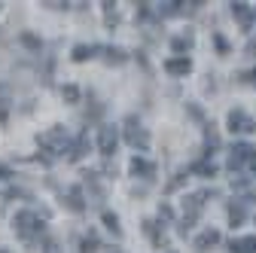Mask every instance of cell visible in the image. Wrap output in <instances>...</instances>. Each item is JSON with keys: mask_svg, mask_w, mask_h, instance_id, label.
I'll list each match as a JSON object with an SVG mask.
<instances>
[{"mask_svg": "<svg viewBox=\"0 0 256 253\" xmlns=\"http://www.w3.org/2000/svg\"><path fill=\"white\" fill-rule=\"evenodd\" d=\"M128 171H132L134 177H152L156 174V165L152 162H144V159H138V156H134L132 165H128Z\"/></svg>", "mask_w": 256, "mask_h": 253, "instance_id": "30bf717a", "label": "cell"}, {"mask_svg": "<svg viewBox=\"0 0 256 253\" xmlns=\"http://www.w3.org/2000/svg\"><path fill=\"white\" fill-rule=\"evenodd\" d=\"M250 150H253V146H247V144H235V150H232V156H229V168H232V171H235V168H241V165L247 162Z\"/></svg>", "mask_w": 256, "mask_h": 253, "instance_id": "ba28073f", "label": "cell"}, {"mask_svg": "<svg viewBox=\"0 0 256 253\" xmlns=\"http://www.w3.org/2000/svg\"><path fill=\"white\" fill-rule=\"evenodd\" d=\"M165 70L171 74V76H186L189 70H192V61L183 55V58H168L165 61Z\"/></svg>", "mask_w": 256, "mask_h": 253, "instance_id": "52a82bcc", "label": "cell"}, {"mask_svg": "<svg viewBox=\"0 0 256 253\" xmlns=\"http://www.w3.org/2000/svg\"><path fill=\"white\" fill-rule=\"evenodd\" d=\"M202 198H204V196H189V198H186V204H183V226H180L183 235H186V232L192 229V223L198 220V214H202Z\"/></svg>", "mask_w": 256, "mask_h": 253, "instance_id": "5b68a950", "label": "cell"}, {"mask_svg": "<svg viewBox=\"0 0 256 253\" xmlns=\"http://www.w3.org/2000/svg\"><path fill=\"white\" fill-rule=\"evenodd\" d=\"M122 134H125V140L132 144L134 150H150V134H146V128L138 122V116H128L125 119V128H122Z\"/></svg>", "mask_w": 256, "mask_h": 253, "instance_id": "3957f363", "label": "cell"}, {"mask_svg": "<svg viewBox=\"0 0 256 253\" xmlns=\"http://www.w3.org/2000/svg\"><path fill=\"white\" fill-rule=\"evenodd\" d=\"M247 165H250V168H256V150H250V156H247Z\"/></svg>", "mask_w": 256, "mask_h": 253, "instance_id": "484cf974", "label": "cell"}, {"mask_svg": "<svg viewBox=\"0 0 256 253\" xmlns=\"http://www.w3.org/2000/svg\"><path fill=\"white\" fill-rule=\"evenodd\" d=\"M229 220H232V226H241L244 223V208L241 204H232L229 208Z\"/></svg>", "mask_w": 256, "mask_h": 253, "instance_id": "d6986e66", "label": "cell"}, {"mask_svg": "<svg viewBox=\"0 0 256 253\" xmlns=\"http://www.w3.org/2000/svg\"><path fill=\"white\" fill-rule=\"evenodd\" d=\"M107 52V61H110V64H122V61H125V52L122 49H104Z\"/></svg>", "mask_w": 256, "mask_h": 253, "instance_id": "ffe728a7", "label": "cell"}, {"mask_svg": "<svg viewBox=\"0 0 256 253\" xmlns=\"http://www.w3.org/2000/svg\"><path fill=\"white\" fill-rule=\"evenodd\" d=\"M22 40H24V43H28L30 49H40V40H37V37H30V34H24Z\"/></svg>", "mask_w": 256, "mask_h": 253, "instance_id": "cb8c5ba5", "label": "cell"}, {"mask_svg": "<svg viewBox=\"0 0 256 253\" xmlns=\"http://www.w3.org/2000/svg\"><path fill=\"white\" fill-rule=\"evenodd\" d=\"M158 216H162V220H171V208L162 204V208H158Z\"/></svg>", "mask_w": 256, "mask_h": 253, "instance_id": "d4e9b609", "label": "cell"}, {"mask_svg": "<svg viewBox=\"0 0 256 253\" xmlns=\"http://www.w3.org/2000/svg\"><path fill=\"white\" fill-rule=\"evenodd\" d=\"M94 250H98V238H94V235H86V238L80 241V253H94Z\"/></svg>", "mask_w": 256, "mask_h": 253, "instance_id": "9a60e30c", "label": "cell"}, {"mask_svg": "<svg viewBox=\"0 0 256 253\" xmlns=\"http://www.w3.org/2000/svg\"><path fill=\"white\" fill-rule=\"evenodd\" d=\"M232 253H256V235H247V238H232Z\"/></svg>", "mask_w": 256, "mask_h": 253, "instance_id": "8fae6325", "label": "cell"}, {"mask_svg": "<svg viewBox=\"0 0 256 253\" xmlns=\"http://www.w3.org/2000/svg\"><path fill=\"white\" fill-rule=\"evenodd\" d=\"M86 150H88V134H80V140L70 146V159H74V162H80L82 156H86Z\"/></svg>", "mask_w": 256, "mask_h": 253, "instance_id": "5bb4252c", "label": "cell"}, {"mask_svg": "<svg viewBox=\"0 0 256 253\" xmlns=\"http://www.w3.org/2000/svg\"><path fill=\"white\" fill-rule=\"evenodd\" d=\"M68 208H70V210H76V214H82V210H86L82 186H70V189H68Z\"/></svg>", "mask_w": 256, "mask_h": 253, "instance_id": "9c48e42d", "label": "cell"}, {"mask_svg": "<svg viewBox=\"0 0 256 253\" xmlns=\"http://www.w3.org/2000/svg\"><path fill=\"white\" fill-rule=\"evenodd\" d=\"M12 226H16V235H18L22 241H28V244H34V241L43 235V220H40V214H34V210H18L16 220H12Z\"/></svg>", "mask_w": 256, "mask_h": 253, "instance_id": "6da1fadb", "label": "cell"}, {"mask_svg": "<svg viewBox=\"0 0 256 253\" xmlns=\"http://www.w3.org/2000/svg\"><path fill=\"white\" fill-rule=\"evenodd\" d=\"M40 146L46 152V159H55V156L70 150V138H68V132H64L61 125H52L46 134H40Z\"/></svg>", "mask_w": 256, "mask_h": 253, "instance_id": "7a4b0ae2", "label": "cell"}, {"mask_svg": "<svg viewBox=\"0 0 256 253\" xmlns=\"http://www.w3.org/2000/svg\"><path fill=\"white\" fill-rule=\"evenodd\" d=\"M196 171H198V174H204V177H214V171H216V168H214V162H202V165H196Z\"/></svg>", "mask_w": 256, "mask_h": 253, "instance_id": "44dd1931", "label": "cell"}, {"mask_svg": "<svg viewBox=\"0 0 256 253\" xmlns=\"http://www.w3.org/2000/svg\"><path fill=\"white\" fill-rule=\"evenodd\" d=\"M116 146H119V128L116 125H101V132H98V150H101V156H110L116 152Z\"/></svg>", "mask_w": 256, "mask_h": 253, "instance_id": "277c9868", "label": "cell"}, {"mask_svg": "<svg viewBox=\"0 0 256 253\" xmlns=\"http://www.w3.org/2000/svg\"><path fill=\"white\" fill-rule=\"evenodd\" d=\"M232 16L241 22V28H244V30H250V22H253V18H250V10H247V4H232Z\"/></svg>", "mask_w": 256, "mask_h": 253, "instance_id": "4fadbf2b", "label": "cell"}, {"mask_svg": "<svg viewBox=\"0 0 256 253\" xmlns=\"http://www.w3.org/2000/svg\"><path fill=\"white\" fill-rule=\"evenodd\" d=\"M216 241H220V232L208 229V232H202V235L196 238V250H202V253H204V250H210V247H214Z\"/></svg>", "mask_w": 256, "mask_h": 253, "instance_id": "7c38bea8", "label": "cell"}, {"mask_svg": "<svg viewBox=\"0 0 256 253\" xmlns=\"http://www.w3.org/2000/svg\"><path fill=\"white\" fill-rule=\"evenodd\" d=\"M61 94H64V101H68V104H76V101H80V88H76V86H64Z\"/></svg>", "mask_w": 256, "mask_h": 253, "instance_id": "ac0fdd59", "label": "cell"}, {"mask_svg": "<svg viewBox=\"0 0 256 253\" xmlns=\"http://www.w3.org/2000/svg\"><path fill=\"white\" fill-rule=\"evenodd\" d=\"M229 128L238 132V134H250V132H256V122H253L244 110H232V113H229Z\"/></svg>", "mask_w": 256, "mask_h": 253, "instance_id": "8992f818", "label": "cell"}, {"mask_svg": "<svg viewBox=\"0 0 256 253\" xmlns=\"http://www.w3.org/2000/svg\"><path fill=\"white\" fill-rule=\"evenodd\" d=\"M189 46H192L189 37H177V40H174V52H183V49H189Z\"/></svg>", "mask_w": 256, "mask_h": 253, "instance_id": "7402d4cb", "label": "cell"}, {"mask_svg": "<svg viewBox=\"0 0 256 253\" xmlns=\"http://www.w3.org/2000/svg\"><path fill=\"white\" fill-rule=\"evenodd\" d=\"M4 177H6V168H0V180H4Z\"/></svg>", "mask_w": 256, "mask_h": 253, "instance_id": "4316f807", "label": "cell"}, {"mask_svg": "<svg viewBox=\"0 0 256 253\" xmlns=\"http://www.w3.org/2000/svg\"><path fill=\"white\" fill-rule=\"evenodd\" d=\"M214 40H216V49H220V52H222V55H226V52H229V43H226V40H222V37H220V34H216V37H214Z\"/></svg>", "mask_w": 256, "mask_h": 253, "instance_id": "603a6c76", "label": "cell"}, {"mask_svg": "<svg viewBox=\"0 0 256 253\" xmlns=\"http://www.w3.org/2000/svg\"><path fill=\"white\" fill-rule=\"evenodd\" d=\"M253 76H256V74H253Z\"/></svg>", "mask_w": 256, "mask_h": 253, "instance_id": "f546056e", "label": "cell"}, {"mask_svg": "<svg viewBox=\"0 0 256 253\" xmlns=\"http://www.w3.org/2000/svg\"><path fill=\"white\" fill-rule=\"evenodd\" d=\"M110 253H122V250H110Z\"/></svg>", "mask_w": 256, "mask_h": 253, "instance_id": "83f0119b", "label": "cell"}, {"mask_svg": "<svg viewBox=\"0 0 256 253\" xmlns=\"http://www.w3.org/2000/svg\"><path fill=\"white\" fill-rule=\"evenodd\" d=\"M104 226H107L113 235H119V216H116V214H110V210H104Z\"/></svg>", "mask_w": 256, "mask_h": 253, "instance_id": "e0dca14e", "label": "cell"}, {"mask_svg": "<svg viewBox=\"0 0 256 253\" xmlns=\"http://www.w3.org/2000/svg\"><path fill=\"white\" fill-rule=\"evenodd\" d=\"M0 253H10V250H0Z\"/></svg>", "mask_w": 256, "mask_h": 253, "instance_id": "f1b7e54d", "label": "cell"}, {"mask_svg": "<svg viewBox=\"0 0 256 253\" xmlns=\"http://www.w3.org/2000/svg\"><path fill=\"white\" fill-rule=\"evenodd\" d=\"M92 52H94V46H74V61H86V58H92Z\"/></svg>", "mask_w": 256, "mask_h": 253, "instance_id": "2e32d148", "label": "cell"}]
</instances>
